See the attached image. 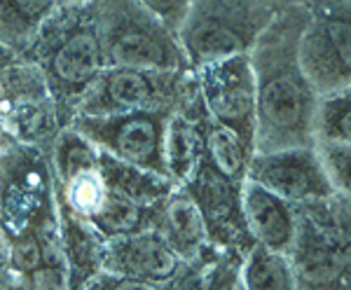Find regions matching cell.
Masks as SVG:
<instances>
[{"label":"cell","mask_w":351,"mask_h":290,"mask_svg":"<svg viewBox=\"0 0 351 290\" xmlns=\"http://www.w3.org/2000/svg\"><path fill=\"white\" fill-rule=\"evenodd\" d=\"M208 152H211L218 173L225 176V178L239 176L243 162H246L243 136L234 132V129L225 127V124H218V127L211 129V134H208Z\"/></svg>","instance_id":"5bb4252c"},{"label":"cell","mask_w":351,"mask_h":290,"mask_svg":"<svg viewBox=\"0 0 351 290\" xmlns=\"http://www.w3.org/2000/svg\"><path fill=\"white\" fill-rule=\"evenodd\" d=\"M199 71L208 110L213 112L218 124L239 132V124L248 122V117L256 112V82H253L251 59L246 54H237L204 66Z\"/></svg>","instance_id":"52a82bcc"},{"label":"cell","mask_w":351,"mask_h":290,"mask_svg":"<svg viewBox=\"0 0 351 290\" xmlns=\"http://www.w3.org/2000/svg\"><path fill=\"white\" fill-rule=\"evenodd\" d=\"M148 10H152L160 19L167 24L171 31L176 33L185 16V10H188L190 0H141Z\"/></svg>","instance_id":"44dd1931"},{"label":"cell","mask_w":351,"mask_h":290,"mask_svg":"<svg viewBox=\"0 0 351 290\" xmlns=\"http://www.w3.org/2000/svg\"><path fill=\"white\" fill-rule=\"evenodd\" d=\"M117 290H155L152 286H148V283H138V281H129V283H122Z\"/></svg>","instance_id":"cb8c5ba5"},{"label":"cell","mask_w":351,"mask_h":290,"mask_svg":"<svg viewBox=\"0 0 351 290\" xmlns=\"http://www.w3.org/2000/svg\"><path fill=\"white\" fill-rule=\"evenodd\" d=\"M251 290H288V278L284 265L271 253H256L246 271Z\"/></svg>","instance_id":"d6986e66"},{"label":"cell","mask_w":351,"mask_h":290,"mask_svg":"<svg viewBox=\"0 0 351 290\" xmlns=\"http://www.w3.org/2000/svg\"><path fill=\"white\" fill-rule=\"evenodd\" d=\"M33 283H36L38 290H66V281L59 271L54 269H43L33 276Z\"/></svg>","instance_id":"603a6c76"},{"label":"cell","mask_w":351,"mask_h":290,"mask_svg":"<svg viewBox=\"0 0 351 290\" xmlns=\"http://www.w3.org/2000/svg\"><path fill=\"white\" fill-rule=\"evenodd\" d=\"M92 8L110 66L167 73L183 64L178 36L141 0H92Z\"/></svg>","instance_id":"3957f363"},{"label":"cell","mask_w":351,"mask_h":290,"mask_svg":"<svg viewBox=\"0 0 351 290\" xmlns=\"http://www.w3.org/2000/svg\"><path fill=\"white\" fill-rule=\"evenodd\" d=\"M298 45L300 66L309 84L324 92H344L351 68V3L311 0Z\"/></svg>","instance_id":"5b68a950"},{"label":"cell","mask_w":351,"mask_h":290,"mask_svg":"<svg viewBox=\"0 0 351 290\" xmlns=\"http://www.w3.org/2000/svg\"><path fill=\"white\" fill-rule=\"evenodd\" d=\"M307 5L281 8L256 40L251 64L256 82V112L271 143L307 129L311 115L309 80L300 66L298 45L307 24Z\"/></svg>","instance_id":"6da1fadb"},{"label":"cell","mask_w":351,"mask_h":290,"mask_svg":"<svg viewBox=\"0 0 351 290\" xmlns=\"http://www.w3.org/2000/svg\"><path fill=\"white\" fill-rule=\"evenodd\" d=\"M319 134L324 143H342L349 145L351 136V110H349V92H337L326 101L319 110Z\"/></svg>","instance_id":"2e32d148"},{"label":"cell","mask_w":351,"mask_h":290,"mask_svg":"<svg viewBox=\"0 0 351 290\" xmlns=\"http://www.w3.org/2000/svg\"><path fill=\"white\" fill-rule=\"evenodd\" d=\"M248 183L260 185L284 202L326 195L330 187L319 157L302 150H271L256 157L248 169Z\"/></svg>","instance_id":"8992f818"},{"label":"cell","mask_w":351,"mask_h":290,"mask_svg":"<svg viewBox=\"0 0 351 290\" xmlns=\"http://www.w3.org/2000/svg\"><path fill=\"white\" fill-rule=\"evenodd\" d=\"M321 167H324L326 178L342 192L349 190V145L342 143H324V155H321Z\"/></svg>","instance_id":"ffe728a7"},{"label":"cell","mask_w":351,"mask_h":290,"mask_svg":"<svg viewBox=\"0 0 351 290\" xmlns=\"http://www.w3.org/2000/svg\"><path fill=\"white\" fill-rule=\"evenodd\" d=\"M167 223L176 239L183 243H197L204 237V215L195 199L180 195L167 206Z\"/></svg>","instance_id":"e0dca14e"},{"label":"cell","mask_w":351,"mask_h":290,"mask_svg":"<svg viewBox=\"0 0 351 290\" xmlns=\"http://www.w3.org/2000/svg\"><path fill=\"white\" fill-rule=\"evenodd\" d=\"M281 8L269 0H190L178 43L192 66L246 54Z\"/></svg>","instance_id":"7a4b0ae2"},{"label":"cell","mask_w":351,"mask_h":290,"mask_svg":"<svg viewBox=\"0 0 351 290\" xmlns=\"http://www.w3.org/2000/svg\"><path fill=\"white\" fill-rule=\"evenodd\" d=\"M94 218L99 220L104 227H108L110 232H129L138 225L141 211L136 206V202H132L129 197L120 195H106L101 208L94 213Z\"/></svg>","instance_id":"ac0fdd59"},{"label":"cell","mask_w":351,"mask_h":290,"mask_svg":"<svg viewBox=\"0 0 351 290\" xmlns=\"http://www.w3.org/2000/svg\"><path fill=\"white\" fill-rule=\"evenodd\" d=\"M56 8V0H0V45L26 49Z\"/></svg>","instance_id":"8fae6325"},{"label":"cell","mask_w":351,"mask_h":290,"mask_svg":"<svg viewBox=\"0 0 351 290\" xmlns=\"http://www.w3.org/2000/svg\"><path fill=\"white\" fill-rule=\"evenodd\" d=\"M40 243L36 239H24L12 248V263L19 269H36L38 263H40Z\"/></svg>","instance_id":"7402d4cb"},{"label":"cell","mask_w":351,"mask_h":290,"mask_svg":"<svg viewBox=\"0 0 351 290\" xmlns=\"http://www.w3.org/2000/svg\"><path fill=\"white\" fill-rule=\"evenodd\" d=\"M56 3H59V8H64V5H84L89 0H56Z\"/></svg>","instance_id":"484cf974"},{"label":"cell","mask_w":351,"mask_h":290,"mask_svg":"<svg viewBox=\"0 0 351 290\" xmlns=\"http://www.w3.org/2000/svg\"><path fill=\"white\" fill-rule=\"evenodd\" d=\"M94 136L108 145L117 157L127 164L138 167H162V143L164 127L152 115L145 112H127L115 122H101L94 127Z\"/></svg>","instance_id":"ba28073f"},{"label":"cell","mask_w":351,"mask_h":290,"mask_svg":"<svg viewBox=\"0 0 351 290\" xmlns=\"http://www.w3.org/2000/svg\"><path fill=\"white\" fill-rule=\"evenodd\" d=\"M164 167L176 178H188L195 171L197 164V136L192 124L185 117L176 115L164 127V143H162Z\"/></svg>","instance_id":"7c38bea8"},{"label":"cell","mask_w":351,"mask_h":290,"mask_svg":"<svg viewBox=\"0 0 351 290\" xmlns=\"http://www.w3.org/2000/svg\"><path fill=\"white\" fill-rule=\"evenodd\" d=\"M28 47L33 52L38 49L56 82L75 92L94 84L108 64L92 0L84 5L56 8Z\"/></svg>","instance_id":"277c9868"},{"label":"cell","mask_w":351,"mask_h":290,"mask_svg":"<svg viewBox=\"0 0 351 290\" xmlns=\"http://www.w3.org/2000/svg\"><path fill=\"white\" fill-rule=\"evenodd\" d=\"M129 263L150 276H169L176 269V258L157 237H138L129 243Z\"/></svg>","instance_id":"9a60e30c"},{"label":"cell","mask_w":351,"mask_h":290,"mask_svg":"<svg viewBox=\"0 0 351 290\" xmlns=\"http://www.w3.org/2000/svg\"><path fill=\"white\" fill-rule=\"evenodd\" d=\"M276 8H291V5H309L311 0H269Z\"/></svg>","instance_id":"d4e9b609"},{"label":"cell","mask_w":351,"mask_h":290,"mask_svg":"<svg viewBox=\"0 0 351 290\" xmlns=\"http://www.w3.org/2000/svg\"><path fill=\"white\" fill-rule=\"evenodd\" d=\"M162 71H138V68L110 66L101 73V82L94 92V108L112 112H136L145 108L157 94L155 75Z\"/></svg>","instance_id":"9c48e42d"},{"label":"cell","mask_w":351,"mask_h":290,"mask_svg":"<svg viewBox=\"0 0 351 290\" xmlns=\"http://www.w3.org/2000/svg\"><path fill=\"white\" fill-rule=\"evenodd\" d=\"M243 213L256 237L269 248H281L291 241L293 220L284 199L274 197L256 183H248L243 190Z\"/></svg>","instance_id":"30bf717a"},{"label":"cell","mask_w":351,"mask_h":290,"mask_svg":"<svg viewBox=\"0 0 351 290\" xmlns=\"http://www.w3.org/2000/svg\"><path fill=\"white\" fill-rule=\"evenodd\" d=\"M347 263V253H339L328 239L316 234V239H307L302 243V251L298 258V269L311 283H326L335 278Z\"/></svg>","instance_id":"4fadbf2b"}]
</instances>
